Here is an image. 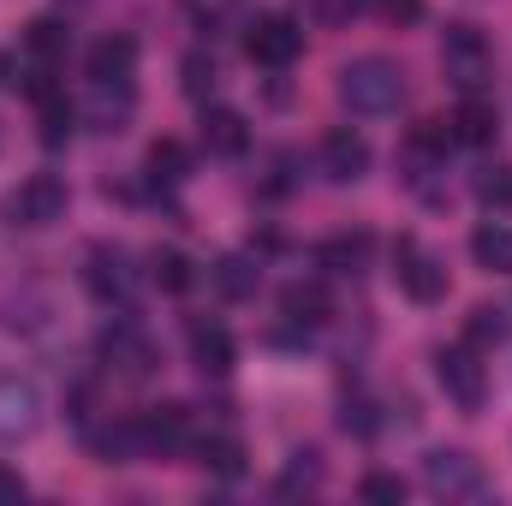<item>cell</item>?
Segmentation results:
<instances>
[{
  "instance_id": "1",
  "label": "cell",
  "mask_w": 512,
  "mask_h": 506,
  "mask_svg": "<svg viewBox=\"0 0 512 506\" xmlns=\"http://www.w3.org/2000/svg\"><path fill=\"white\" fill-rule=\"evenodd\" d=\"M340 102L358 114V120H382V114H399L405 102V72L382 60V54H364L340 72Z\"/></svg>"
},
{
  "instance_id": "2",
  "label": "cell",
  "mask_w": 512,
  "mask_h": 506,
  "mask_svg": "<svg viewBox=\"0 0 512 506\" xmlns=\"http://www.w3.org/2000/svg\"><path fill=\"white\" fill-rule=\"evenodd\" d=\"M441 66H447V78H453L465 96H483L489 78H495V54H489V42H483L477 24H447V36H441Z\"/></svg>"
},
{
  "instance_id": "3",
  "label": "cell",
  "mask_w": 512,
  "mask_h": 506,
  "mask_svg": "<svg viewBox=\"0 0 512 506\" xmlns=\"http://www.w3.org/2000/svg\"><path fill=\"white\" fill-rule=\"evenodd\" d=\"M393 280H399V292L411 304H441L447 298V268L423 251L417 239H399L393 245Z\"/></svg>"
},
{
  "instance_id": "4",
  "label": "cell",
  "mask_w": 512,
  "mask_h": 506,
  "mask_svg": "<svg viewBox=\"0 0 512 506\" xmlns=\"http://www.w3.org/2000/svg\"><path fill=\"white\" fill-rule=\"evenodd\" d=\"M435 376H441L447 399H453L459 411H483V399H489V370L477 364V346H447V352H435Z\"/></svg>"
},
{
  "instance_id": "5",
  "label": "cell",
  "mask_w": 512,
  "mask_h": 506,
  "mask_svg": "<svg viewBox=\"0 0 512 506\" xmlns=\"http://www.w3.org/2000/svg\"><path fill=\"white\" fill-rule=\"evenodd\" d=\"M245 54H251L256 66H268V72H286V66L304 54V30H298V18H286V12L256 18L251 36H245Z\"/></svg>"
},
{
  "instance_id": "6",
  "label": "cell",
  "mask_w": 512,
  "mask_h": 506,
  "mask_svg": "<svg viewBox=\"0 0 512 506\" xmlns=\"http://www.w3.org/2000/svg\"><path fill=\"white\" fill-rule=\"evenodd\" d=\"M96 352H102V364H108L114 376H126V381H143L149 370H155V340H149L137 322H114V328H102Z\"/></svg>"
},
{
  "instance_id": "7",
  "label": "cell",
  "mask_w": 512,
  "mask_h": 506,
  "mask_svg": "<svg viewBox=\"0 0 512 506\" xmlns=\"http://www.w3.org/2000/svg\"><path fill=\"white\" fill-rule=\"evenodd\" d=\"M66 203H72V191H66L60 173H30V179L12 191V215H18L24 227H54V221H66Z\"/></svg>"
},
{
  "instance_id": "8",
  "label": "cell",
  "mask_w": 512,
  "mask_h": 506,
  "mask_svg": "<svg viewBox=\"0 0 512 506\" xmlns=\"http://www.w3.org/2000/svg\"><path fill=\"white\" fill-rule=\"evenodd\" d=\"M423 483L435 495H483V465L459 447H441V453L423 459Z\"/></svg>"
},
{
  "instance_id": "9",
  "label": "cell",
  "mask_w": 512,
  "mask_h": 506,
  "mask_svg": "<svg viewBox=\"0 0 512 506\" xmlns=\"http://www.w3.org/2000/svg\"><path fill=\"white\" fill-rule=\"evenodd\" d=\"M84 280H90V292H96L102 304H131V292H137V268H131V256L114 251V245H96V251H90Z\"/></svg>"
},
{
  "instance_id": "10",
  "label": "cell",
  "mask_w": 512,
  "mask_h": 506,
  "mask_svg": "<svg viewBox=\"0 0 512 506\" xmlns=\"http://www.w3.org/2000/svg\"><path fill=\"white\" fill-rule=\"evenodd\" d=\"M322 173H328L334 185H358V179L370 173V143L352 126H334L322 137Z\"/></svg>"
},
{
  "instance_id": "11",
  "label": "cell",
  "mask_w": 512,
  "mask_h": 506,
  "mask_svg": "<svg viewBox=\"0 0 512 506\" xmlns=\"http://www.w3.org/2000/svg\"><path fill=\"white\" fill-rule=\"evenodd\" d=\"M137 423H143L149 459H173V453L191 447V411H185V405H155V411H143Z\"/></svg>"
},
{
  "instance_id": "12",
  "label": "cell",
  "mask_w": 512,
  "mask_h": 506,
  "mask_svg": "<svg viewBox=\"0 0 512 506\" xmlns=\"http://www.w3.org/2000/svg\"><path fill=\"white\" fill-rule=\"evenodd\" d=\"M203 149L221 155V161L245 155V149H251V126H245V114H233V108H203Z\"/></svg>"
},
{
  "instance_id": "13",
  "label": "cell",
  "mask_w": 512,
  "mask_h": 506,
  "mask_svg": "<svg viewBox=\"0 0 512 506\" xmlns=\"http://www.w3.org/2000/svg\"><path fill=\"white\" fill-rule=\"evenodd\" d=\"M280 310H286V322H298V328H322V322L334 316V298H328L322 280H292V286L280 292Z\"/></svg>"
},
{
  "instance_id": "14",
  "label": "cell",
  "mask_w": 512,
  "mask_h": 506,
  "mask_svg": "<svg viewBox=\"0 0 512 506\" xmlns=\"http://www.w3.org/2000/svg\"><path fill=\"white\" fill-rule=\"evenodd\" d=\"M233 358H239V346H233L227 328H215V322H197V328H191V364H197L203 376H227Z\"/></svg>"
},
{
  "instance_id": "15",
  "label": "cell",
  "mask_w": 512,
  "mask_h": 506,
  "mask_svg": "<svg viewBox=\"0 0 512 506\" xmlns=\"http://www.w3.org/2000/svg\"><path fill=\"white\" fill-rule=\"evenodd\" d=\"M131 72H137V42L131 36H102L90 48V78L96 84H131Z\"/></svg>"
},
{
  "instance_id": "16",
  "label": "cell",
  "mask_w": 512,
  "mask_h": 506,
  "mask_svg": "<svg viewBox=\"0 0 512 506\" xmlns=\"http://www.w3.org/2000/svg\"><path fill=\"white\" fill-rule=\"evenodd\" d=\"M96 453H102V465H131V459H149V447H143V423H137V417H120V423L96 429Z\"/></svg>"
},
{
  "instance_id": "17",
  "label": "cell",
  "mask_w": 512,
  "mask_h": 506,
  "mask_svg": "<svg viewBox=\"0 0 512 506\" xmlns=\"http://www.w3.org/2000/svg\"><path fill=\"white\" fill-rule=\"evenodd\" d=\"M36 429V387L30 381H0V435H30Z\"/></svg>"
},
{
  "instance_id": "18",
  "label": "cell",
  "mask_w": 512,
  "mask_h": 506,
  "mask_svg": "<svg viewBox=\"0 0 512 506\" xmlns=\"http://www.w3.org/2000/svg\"><path fill=\"white\" fill-rule=\"evenodd\" d=\"M447 126H453V143H471V149H483V143H495L501 120H495V108H489L483 96H465V102H459V114H453Z\"/></svg>"
},
{
  "instance_id": "19",
  "label": "cell",
  "mask_w": 512,
  "mask_h": 506,
  "mask_svg": "<svg viewBox=\"0 0 512 506\" xmlns=\"http://www.w3.org/2000/svg\"><path fill=\"white\" fill-rule=\"evenodd\" d=\"M209 280H215V292H221V298L245 304V298H256V286H262V268H256L251 256H221V262L209 268Z\"/></svg>"
},
{
  "instance_id": "20",
  "label": "cell",
  "mask_w": 512,
  "mask_h": 506,
  "mask_svg": "<svg viewBox=\"0 0 512 506\" xmlns=\"http://www.w3.org/2000/svg\"><path fill=\"white\" fill-rule=\"evenodd\" d=\"M471 256L489 268V274H512V227L507 221H489L471 233Z\"/></svg>"
},
{
  "instance_id": "21",
  "label": "cell",
  "mask_w": 512,
  "mask_h": 506,
  "mask_svg": "<svg viewBox=\"0 0 512 506\" xmlns=\"http://www.w3.org/2000/svg\"><path fill=\"white\" fill-rule=\"evenodd\" d=\"M143 167H149V179L179 185V179L191 173V149H185L179 137H155V143H149V155H143Z\"/></svg>"
},
{
  "instance_id": "22",
  "label": "cell",
  "mask_w": 512,
  "mask_h": 506,
  "mask_svg": "<svg viewBox=\"0 0 512 506\" xmlns=\"http://www.w3.org/2000/svg\"><path fill=\"white\" fill-rule=\"evenodd\" d=\"M197 465L215 471V477H245V447L233 435H203L197 441Z\"/></svg>"
},
{
  "instance_id": "23",
  "label": "cell",
  "mask_w": 512,
  "mask_h": 506,
  "mask_svg": "<svg viewBox=\"0 0 512 506\" xmlns=\"http://www.w3.org/2000/svg\"><path fill=\"white\" fill-rule=\"evenodd\" d=\"M24 48H30V60H66V48H72V30L60 24V18H36L30 30H24Z\"/></svg>"
},
{
  "instance_id": "24",
  "label": "cell",
  "mask_w": 512,
  "mask_h": 506,
  "mask_svg": "<svg viewBox=\"0 0 512 506\" xmlns=\"http://www.w3.org/2000/svg\"><path fill=\"white\" fill-rule=\"evenodd\" d=\"M364 256H370V233H346V239H328V245L316 251V262H322L328 274H358Z\"/></svg>"
},
{
  "instance_id": "25",
  "label": "cell",
  "mask_w": 512,
  "mask_h": 506,
  "mask_svg": "<svg viewBox=\"0 0 512 506\" xmlns=\"http://www.w3.org/2000/svg\"><path fill=\"white\" fill-rule=\"evenodd\" d=\"M149 280H155L161 292H191V286H197V268H191L185 251H155L149 256Z\"/></svg>"
},
{
  "instance_id": "26",
  "label": "cell",
  "mask_w": 512,
  "mask_h": 506,
  "mask_svg": "<svg viewBox=\"0 0 512 506\" xmlns=\"http://www.w3.org/2000/svg\"><path fill=\"white\" fill-rule=\"evenodd\" d=\"M471 191H477V203H483V209L512 215V167H483V173L471 179Z\"/></svg>"
},
{
  "instance_id": "27",
  "label": "cell",
  "mask_w": 512,
  "mask_h": 506,
  "mask_svg": "<svg viewBox=\"0 0 512 506\" xmlns=\"http://www.w3.org/2000/svg\"><path fill=\"white\" fill-rule=\"evenodd\" d=\"M298 489H322V459L316 453H292V465L280 477V495H298Z\"/></svg>"
},
{
  "instance_id": "28",
  "label": "cell",
  "mask_w": 512,
  "mask_h": 506,
  "mask_svg": "<svg viewBox=\"0 0 512 506\" xmlns=\"http://www.w3.org/2000/svg\"><path fill=\"white\" fill-rule=\"evenodd\" d=\"M72 120H78V114H72V102H66V96H60V102H42V143H48V149H60V143L72 137Z\"/></svg>"
},
{
  "instance_id": "29",
  "label": "cell",
  "mask_w": 512,
  "mask_h": 506,
  "mask_svg": "<svg viewBox=\"0 0 512 506\" xmlns=\"http://www.w3.org/2000/svg\"><path fill=\"white\" fill-rule=\"evenodd\" d=\"M179 72H185V96H191V102H209V96H215V60L191 54Z\"/></svg>"
},
{
  "instance_id": "30",
  "label": "cell",
  "mask_w": 512,
  "mask_h": 506,
  "mask_svg": "<svg viewBox=\"0 0 512 506\" xmlns=\"http://www.w3.org/2000/svg\"><path fill=\"white\" fill-rule=\"evenodd\" d=\"M24 96H30V102H36V108H42V102H60V96H66V90H60V78H54V66H48V60H36V66H30V72H24Z\"/></svg>"
},
{
  "instance_id": "31",
  "label": "cell",
  "mask_w": 512,
  "mask_h": 506,
  "mask_svg": "<svg viewBox=\"0 0 512 506\" xmlns=\"http://www.w3.org/2000/svg\"><path fill=\"white\" fill-rule=\"evenodd\" d=\"M501 334H507V322H501V310H471V322H465V340L471 346H501Z\"/></svg>"
},
{
  "instance_id": "32",
  "label": "cell",
  "mask_w": 512,
  "mask_h": 506,
  "mask_svg": "<svg viewBox=\"0 0 512 506\" xmlns=\"http://www.w3.org/2000/svg\"><path fill=\"white\" fill-rule=\"evenodd\" d=\"M358 495H364V501H376V506H399V501H405V483H399V477H387V471H370Z\"/></svg>"
},
{
  "instance_id": "33",
  "label": "cell",
  "mask_w": 512,
  "mask_h": 506,
  "mask_svg": "<svg viewBox=\"0 0 512 506\" xmlns=\"http://www.w3.org/2000/svg\"><path fill=\"white\" fill-rule=\"evenodd\" d=\"M340 429H346V435H376L370 405H346V411H340Z\"/></svg>"
},
{
  "instance_id": "34",
  "label": "cell",
  "mask_w": 512,
  "mask_h": 506,
  "mask_svg": "<svg viewBox=\"0 0 512 506\" xmlns=\"http://www.w3.org/2000/svg\"><path fill=\"white\" fill-rule=\"evenodd\" d=\"M387 18H399V24H417L423 18V0H382Z\"/></svg>"
},
{
  "instance_id": "35",
  "label": "cell",
  "mask_w": 512,
  "mask_h": 506,
  "mask_svg": "<svg viewBox=\"0 0 512 506\" xmlns=\"http://www.w3.org/2000/svg\"><path fill=\"white\" fill-rule=\"evenodd\" d=\"M0 501H24V477L0 465Z\"/></svg>"
},
{
  "instance_id": "36",
  "label": "cell",
  "mask_w": 512,
  "mask_h": 506,
  "mask_svg": "<svg viewBox=\"0 0 512 506\" xmlns=\"http://www.w3.org/2000/svg\"><path fill=\"white\" fill-rule=\"evenodd\" d=\"M6 78H12V60H6V54H0V84H6Z\"/></svg>"
}]
</instances>
